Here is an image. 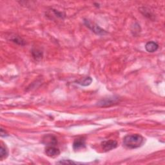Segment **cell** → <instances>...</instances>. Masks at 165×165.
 <instances>
[{"label":"cell","instance_id":"1","mask_svg":"<svg viewBox=\"0 0 165 165\" xmlns=\"http://www.w3.org/2000/svg\"><path fill=\"white\" fill-rule=\"evenodd\" d=\"M145 139L139 134L128 135L123 139V145L130 149L141 147L144 143Z\"/></svg>","mask_w":165,"mask_h":165},{"label":"cell","instance_id":"2","mask_svg":"<svg viewBox=\"0 0 165 165\" xmlns=\"http://www.w3.org/2000/svg\"><path fill=\"white\" fill-rule=\"evenodd\" d=\"M84 23L87 27H88L90 30H92V32H93L94 33H96L98 35H100V36H102V35H103L104 36V34H107V32H106L104 30H103L101 27H99L98 25L95 24V23H93L90 22L88 19H85Z\"/></svg>","mask_w":165,"mask_h":165},{"label":"cell","instance_id":"3","mask_svg":"<svg viewBox=\"0 0 165 165\" xmlns=\"http://www.w3.org/2000/svg\"><path fill=\"white\" fill-rule=\"evenodd\" d=\"M101 146L104 152H109L115 148L117 146V143L114 140L104 141L101 143Z\"/></svg>","mask_w":165,"mask_h":165},{"label":"cell","instance_id":"4","mask_svg":"<svg viewBox=\"0 0 165 165\" xmlns=\"http://www.w3.org/2000/svg\"><path fill=\"white\" fill-rule=\"evenodd\" d=\"M42 143L46 146H56L57 144V140L56 136L51 134H48L45 135L43 137Z\"/></svg>","mask_w":165,"mask_h":165},{"label":"cell","instance_id":"5","mask_svg":"<svg viewBox=\"0 0 165 165\" xmlns=\"http://www.w3.org/2000/svg\"><path fill=\"white\" fill-rule=\"evenodd\" d=\"M119 101V98H106L101 101H99L98 104V105L100 106V107H109V106L113 105L114 104H117Z\"/></svg>","mask_w":165,"mask_h":165},{"label":"cell","instance_id":"6","mask_svg":"<svg viewBox=\"0 0 165 165\" xmlns=\"http://www.w3.org/2000/svg\"><path fill=\"white\" fill-rule=\"evenodd\" d=\"M46 154L51 157H56L60 154V151L55 146H47L45 149Z\"/></svg>","mask_w":165,"mask_h":165},{"label":"cell","instance_id":"7","mask_svg":"<svg viewBox=\"0 0 165 165\" xmlns=\"http://www.w3.org/2000/svg\"><path fill=\"white\" fill-rule=\"evenodd\" d=\"M85 147V139L82 137H79L74 140L73 143V148L74 150H79Z\"/></svg>","mask_w":165,"mask_h":165},{"label":"cell","instance_id":"8","mask_svg":"<svg viewBox=\"0 0 165 165\" xmlns=\"http://www.w3.org/2000/svg\"><path fill=\"white\" fill-rule=\"evenodd\" d=\"M145 49L148 52H154L159 49V45L154 41H149L146 44Z\"/></svg>","mask_w":165,"mask_h":165},{"label":"cell","instance_id":"9","mask_svg":"<svg viewBox=\"0 0 165 165\" xmlns=\"http://www.w3.org/2000/svg\"><path fill=\"white\" fill-rule=\"evenodd\" d=\"M8 154V151L6 146H4L3 144L1 145V148H0V158L1 160L7 157Z\"/></svg>","mask_w":165,"mask_h":165},{"label":"cell","instance_id":"10","mask_svg":"<svg viewBox=\"0 0 165 165\" xmlns=\"http://www.w3.org/2000/svg\"><path fill=\"white\" fill-rule=\"evenodd\" d=\"M32 54L36 60H40L42 59L43 57V52L38 49H33L32 51Z\"/></svg>","mask_w":165,"mask_h":165},{"label":"cell","instance_id":"11","mask_svg":"<svg viewBox=\"0 0 165 165\" xmlns=\"http://www.w3.org/2000/svg\"><path fill=\"white\" fill-rule=\"evenodd\" d=\"M92 81V78L90 77H85L84 79L78 81V83L82 86L87 87V86H88L91 84Z\"/></svg>","mask_w":165,"mask_h":165},{"label":"cell","instance_id":"12","mask_svg":"<svg viewBox=\"0 0 165 165\" xmlns=\"http://www.w3.org/2000/svg\"><path fill=\"white\" fill-rule=\"evenodd\" d=\"M12 41L13 42L20 45H25V41L23 40V39L20 38L19 36H14V38L13 39H12Z\"/></svg>","mask_w":165,"mask_h":165},{"label":"cell","instance_id":"13","mask_svg":"<svg viewBox=\"0 0 165 165\" xmlns=\"http://www.w3.org/2000/svg\"><path fill=\"white\" fill-rule=\"evenodd\" d=\"M57 164H80V163L74 162L71 160H62L57 162Z\"/></svg>","mask_w":165,"mask_h":165},{"label":"cell","instance_id":"14","mask_svg":"<svg viewBox=\"0 0 165 165\" xmlns=\"http://www.w3.org/2000/svg\"><path fill=\"white\" fill-rule=\"evenodd\" d=\"M8 135L7 134V133L3 130V129L2 128L1 129V136L2 137H6V136H8Z\"/></svg>","mask_w":165,"mask_h":165}]
</instances>
